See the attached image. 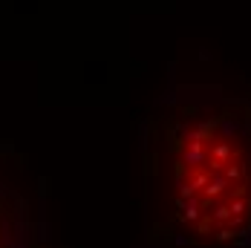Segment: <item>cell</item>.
<instances>
[{
	"label": "cell",
	"instance_id": "7a4b0ae2",
	"mask_svg": "<svg viewBox=\"0 0 251 248\" xmlns=\"http://www.w3.org/2000/svg\"><path fill=\"white\" fill-rule=\"evenodd\" d=\"M0 248H29L24 211H18V199L6 188H0Z\"/></svg>",
	"mask_w": 251,
	"mask_h": 248
},
{
	"label": "cell",
	"instance_id": "6da1fadb",
	"mask_svg": "<svg viewBox=\"0 0 251 248\" xmlns=\"http://www.w3.org/2000/svg\"><path fill=\"white\" fill-rule=\"evenodd\" d=\"M165 228L228 248L251 237V107H185L165 122Z\"/></svg>",
	"mask_w": 251,
	"mask_h": 248
}]
</instances>
